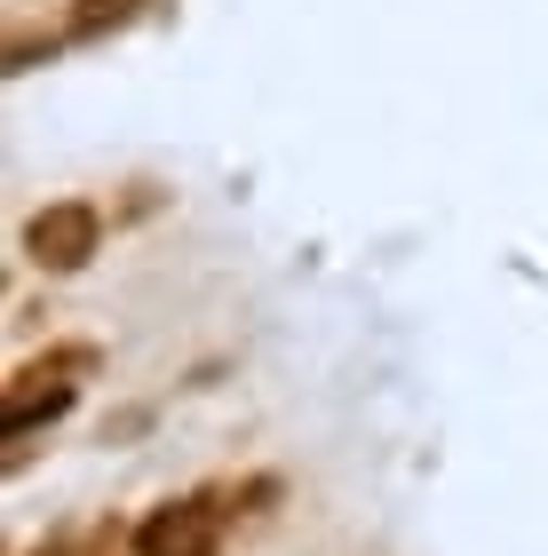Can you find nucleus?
Instances as JSON below:
<instances>
[{
  "mask_svg": "<svg viewBox=\"0 0 548 556\" xmlns=\"http://www.w3.org/2000/svg\"><path fill=\"white\" fill-rule=\"evenodd\" d=\"M143 16V0H72L64 9V40H104V33H128Z\"/></svg>",
  "mask_w": 548,
  "mask_h": 556,
  "instance_id": "20e7f679",
  "label": "nucleus"
},
{
  "mask_svg": "<svg viewBox=\"0 0 548 556\" xmlns=\"http://www.w3.org/2000/svg\"><path fill=\"white\" fill-rule=\"evenodd\" d=\"M95 247H104V215H95L88 199H56V207H40L24 223V255L40 270H88Z\"/></svg>",
  "mask_w": 548,
  "mask_h": 556,
  "instance_id": "f03ea898",
  "label": "nucleus"
},
{
  "mask_svg": "<svg viewBox=\"0 0 548 556\" xmlns=\"http://www.w3.org/2000/svg\"><path fill=\"white\" fill-rule=\"evenodd\" d=\"M95 366V350H56V358H40V366H24L9 397H0V429L9 438H24V429H40V421H56L72 406V374H88Z\"/></svg>",
  "mask_w": 548,
  "mask_h": 556,
  "instance_id": "f257e3e1",
  "label": "nucleus"
},
{
  "mask_svg": "<svg viewBox=\"0 0 548 556\" xmlns=\"http://www.w3.org/2000/svg\"><path fill=\"white\" fill-rule=\"evenodd\" d=\"M215 541H222V509H207V501H167V509H152L136 525L128 556H215Z\"/></svg>",
  "mask_w": 548,
  "mask_h": 556,
  "instance_id": "7ed1b4c3",
  "label": "nucleus"
}]
</instances>
